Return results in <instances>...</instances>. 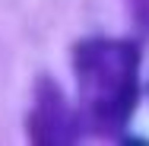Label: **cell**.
I'll return each mask as SVG.
<instances>
[{
	"mask_svg": "<svg viewBox=\"0 0 149 146\" xmlns=\"http://www.w3.org/2000/svg\"><path fill=\"white\" fill-rule=\"evenodd\" d=\"M73 70L83 121L102 133L127 127L140 98V48L120 38H89L76 45Z\"/></svg>",
	"mask_w": 149,
	"mask_h": 146,
	"instance_id": "1",
	"label": "cell"
},
{
	"mask_svg": "<svg viewBox=\"0 0 149 146\" xmlns=\"http://www.w3.org/2000/svg\"><path fill=\"white\" fill-rule=\"evenodd\" d=\"M29 130L35 143H67L76 140V115L70 111V105L63 102L60 89L51 80L38 83V98H35V111L29 117Z\"/></svg>",
	"mask_w": 149,
	"mask_h": 146,
	"instance_id": "2",
	"label": "cell"
},
{
	"mask_svg": "<svg viewBox=\"0 0 149 146\" xmlns=\"http://www.w3.org/2000/svg\"><path fill=\"white\" fill-rule=\"evenodd\" d=\"M127 6H130L133 22H136L143 32H149V0H127Z\"/></svg>",
	"mask_w": 149,
	"mask_h": 146,
	"instance_id": "3",
	"label": "cell"
}]
</instances>
